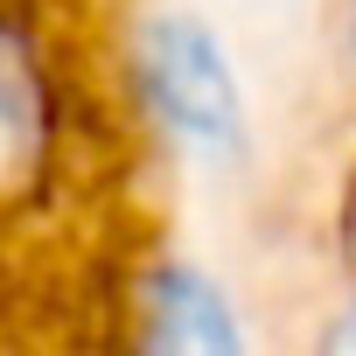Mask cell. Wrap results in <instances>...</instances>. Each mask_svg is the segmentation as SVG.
<instances>
[{
	"mask_svg": "<svg viewBox=\"0 0 356 356\" xmlns=\"http://www.w3.org/2000/svg\"><path fill=\"white\" fill-rule=\"evenodd\" d=\"M140 91L154 105V119L196 147V154H238L245 140V91L238 70L224 56V42L196 22V15H154L140 29Z\"/></svg>",
	"mask_w": 356,
	"mask_h": 356,
	"instance_id": "1",
	"label": "cell"
},
{
	"mask_svg": "<svg viewBox=\"0 0 356 356\" xmlns=\"http://www.w3.org/2000/svg\"><path fill=\"white\" fill-rule=\"evenodd\" d=\"M56 140V91L42 70V49L29 42V29H15L0 15V196L29 189Z\"/></svg>",
	"mask_w": 356,
	"mask_h": 356,
	"instance_id": "2",
	"label": "cell"
},
{
	"mask_svg": "<svg viewBox=\"0 0 356 356\" xmlns=\"http://www.w3.org/2000/svg\"><path fill=\"white\" fill-rule=\"evenodd\" d=\"M147 342L154 349H182V356H231L238 349V321H231L224 293L203 273L161 266L147 280Z\"/></svg>",
	"mask_w": 356,
	"mask_h": 356,
	"instance_id": "3",
	"label": "cell"
},
{
	"mask_svg": "<svg viewBox=\"0 0 356 356\" xmlns=\"http://www.w3.org/2000/svg\"><path fill=\"white\" fill-rule=\"evenodd\" d=\"M328 342H335V349H356V307H349V314L328 328Z\"/></svg>",
	"mask_w": 356,
	"mask_h": 356,
	"instance_id": "4",
	"label": "cell"
},
{
	"mask_svg": "<svg viewBox=\"0 0 356 356\" xmlns=\"http://www.w3.org/2000/svg\"><path fill=\"white\" fill-rule=\"evenodd\" d=\"M349 56H356V0H349Z\"/></svg>",
	"mask_w": 356,
	"mask_h": 356,
	"instance_id": "5",
	"label": "cell"
}]
</instances>
